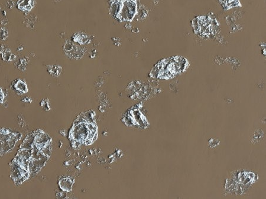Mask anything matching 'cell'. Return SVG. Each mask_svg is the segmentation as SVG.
I'll use <instances>...</instances> for the list:
<instances>
[{
  "label": "cell",
  "mask_w": 266,
  "mask_h": 199,
  "mask_svg": "<svg viewBox=\"0 0 266 199\" xmlns=\"http://www.w3.org/2000/svg\"><path fill=\"white\" fill-rule=\"evenodd\" d=\"M187 60L181 56L165 59L158 63L151 71L153 77L160 79L173 78L183 72L187 67Z\"/></svg>",
  "instance_id": "cell-1"
},
{
  "label": "cell",
  "mask_w": 266,
  "mask_h": 199,
  "mask_svg": "<svg viewBox=\"0 0 266 199\" xmlns=\"http://www.w3.org/2000/svg\"><path fill=\"white\" fill-rule=\"evenodd\" d=\"M137 5L133 0H127L121 3V7L118 17L121 20L130 21L136 13Z\"/></svg>",
  "instance_id": "cell-2"
},
{
  "label": "cell",
  "mask_w": 266,
  "mask_h": 199,
  "mask_svg": "<svg viewBox=\"0 0 266 199\" xmlns=\"http://www.w3.org/2000/svg\"><path fill=\"white\" fill-rule=\"evenodd\" d=\"M211 19L206 17H199L193 20V28L201 35H208L214 28Z\"/></svg>",
  "instance_id": "cell-3"
},
{
  "label": "cell",
  "mask_w": 266,
  "mask_h": 199,
  "mask_svg": "<svg viewBox=\"0 0 266 199\" xmlns=\"http://www.w3.org/2000/svg\"><path fill=\"white\" fill-rule=\"evenodd\" d=\"M80 48L69 41L66 42L64 46V51L71 57H79L80 56Z\"/></svg>",
  "instance_id": "cell-4"
},
{
  "label": "cell",
  "mask_w": 266,
  "mask_h": 199,
  "mask_svg": "<svg viewBox=\"0 0 266 199\" xmlns=\"http://www.w3.org/2000/svg\"><path fill=\"white\" fill-rule=\"evenodd\" d=\"M74 183V180L69 177H65L59 180V185L64 191H70Z\"/></svg>",
  "instance_id": "cell-5"
},
{
  "label": "cell",
  "mask_w": 266,
  "mask_h": 199,
  "mask_svg": "<svg viewBox=\"0 0 266 199\" xmlns=\"http://www.w3.org/2000/svg\"><path fill=\"white\" fill-rule=\"evenodd\" d=\"M33 6V0H20L18 2V7L22 11H28Z\"/></svg>",
  "instance_id": "cell-6"
},
{
  "label": "cell",
  "mask_w": 266,
  "mask_h": 199,
  "mask_svg": "<svg viewBox=\"0 0 266 199\" xmlns=\"http://www.w3.org/2000/svg\"><path fill=\"white\" fill-rule=\"evenodd\" d=\"M14 89L20 93H25L28 92V88L25 82L21 79L15 81L14 85Z\"/></svg>",
  "instance_id": "cell-7"
},
{
  "label": "cell",
  "mask_w": 266,
  "mask_h": 199,
  "mask_svg": "<svg viewBox=\"0 0 266 199\" xmlns=\"http://www.w3.org/2000/svg\"><path fill=\"white\" fill-rule=\"evenodd\" d=\"M1 54L2 56V57L4 60L7 62H11L13 61L15 59L16 56L11 53V50L7 49H4L1 50Z\"/></svg>",
  "instance_id": "cell-8"
},
{
  "label": "cell",
  "mask_w": 266,
  "mask_h": 199,
  "mask_svg": "<svg viewBox=\"0 0 266 199\" xmlns=\"http://www.w3.org/2000/svg\"><path fill=\"white\" fill-rule=\"evenodd\" d=\"M48 67L49 73L53 76H59L62 72V67L58 65H53Z\"/></svg>",
  "instance_id": "cell-9"
},
{
  "label": "cell",
  "mask_w": 266,
  "mask_h": 199,
  "mask_svg": "<svg viewBox=\"0 0 266 199\" xmlns=\"http://www.w3.org/2000/svg\"><path fill=\"white\" fill-rule=\"evenodd\" d=\"M8 36V33L7 29L4 27L1 28L0 29V40H5Z\"/></svg>",
  "instance_id": "cell-10"
},
{
  "label": "cell",
  "mask_w": 266,
  "mask_h": 199,
  "mask_svg": "<svg viewBox=\"0 0 266 199\" xmlns=\"http://www.w3.org/2000/svg\"><path fill=\"white\" fill-rule=\"evenodd\" d=\"M41 106L44 111H49L50 109L49 106V102L48 99H45L41 101Z\"/></svg>",
  "instance_id": "cell-11"
},
{
  "label": "cell",
  "mask_w": 266,
  "mask_h": 199,
  "mask_svg": "<svg viewBox=\"0 0 266 199\" xmlns=\"http://www.w3.org/2000/svg\"><path fill=\"white\" fill-rule=\"evenodd\" d=\"M26 64H27V60H25V58H23L20 61V63L18 66V68L20 70H24L25 69Z\"/></svg>",
  "instance_id": "cell-12"
},
{
  "label": "cell",
  "mask_w": 266,
  "mask_h": 199,
  "mask_svg": "<svg viewBox=\"0 0 266 199\" xmlns=\"http://www.w3.org/2000/svg\"><path fill=\"white\" fill-rule=\"evenodd\" d=\"M4 98H5L4 93L3 92L2 89L0 88V103H1V104H2V103L4 102Z\"/></svg>",
  "instance_id": "cell-13"
}]
</instances>
